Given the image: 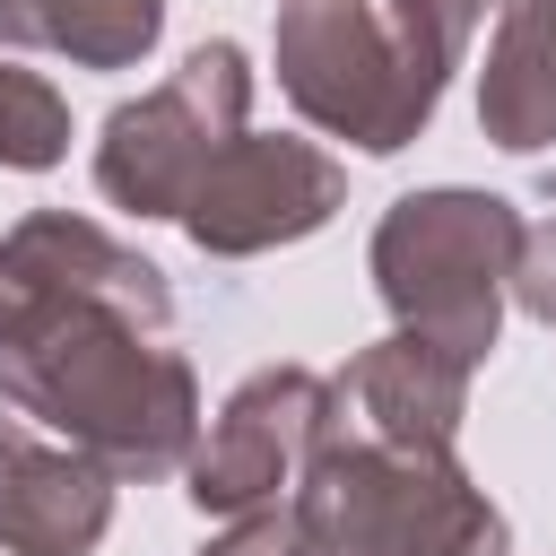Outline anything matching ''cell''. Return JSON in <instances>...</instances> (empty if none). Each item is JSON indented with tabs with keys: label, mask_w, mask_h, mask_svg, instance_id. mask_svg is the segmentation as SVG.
Returning a JSON list of instances; mask_svg holds the SVG:
<instances>
[{
	"label": "cell",
	"mask_w": 556,
	"mask_h": 556,
	"mask_svg": "<svg viewBox=\"0 0 556 556\" xmlns=\"http://www.w3.org/2000/svg\"><path fill=\"white\" fill-rule=\"evenodd\" d=\"M0 400L113 478H182L200 443V374L165 330L70 295H0Z\"/></svg>",
	"instance_id": "6da1fadb"
},
{
	"label": "cell",
	"mask_w": 556,
	"mask_h": 556,
	"mask_svg": "<svg viewBox=\"0 0 556 556\" xmlns=\"http://www.w3.org/2000/svg\"><path fill=\"white\" fill-rule=\"evenodd\" d=\"M521 208L469 182H434L382 208L374 226V295L391 304V330H417L469 365H486L495 330H504V287H513V252H521Z\"/></svg>",
	"instance_id": "7a4b0ae2"
},
{
	"label": "cell",
	"mask_w": 556,
	"mask_h": 556,
	"mask_svg": "<svg viewBox=\"0 0 556 556\" xmlns=\"http://www.w3.org/2000/svg\"><path fill=\"white\" fill-rule=\"evenodd\" d=\"M269 61H278L287 104L365 156H400L434 122V96L408 78L382 26V0H278Z\"/></svg>",
	"instance_id": "3957f363"
},
{
	"label": "cell",
	"mask_w": 556,
	"mask_h": 556,
	"mask_svg": "<svg viewBox=\"0 0 556 556\" xmlns=\"http://www.w3.org/2000/svg\"><path fill=\"white\" fill-rule=\"evenodd\" d=\"M252 113V61L243 43L208 35L182 52V70L130 104L104 113V139H96V191L130 217H182L191 182L208 174V156L243 130Z\"/></svg>",
	"instance_id": "277c9868"
},
{
	"label": "cell",
	"mask_w": 556,
	"mask_h": 556,
	"mask_svg": "<svg viewBox=\"0 0 556 556\" xmlns=\"http://www.w3.org/2000/svg\"><path fill=\"white\" fill-rule=\"evenodd\" d=\"M348 200V174L330 148L313 139H287V130H235L208 174L191 182L182 200V235L208 252V261H252V252H278V243H304L339 217Z\"/></svg>",
	"instance_id": "5b68a950"
},
{
	"label": "cell",
	"mask_w": 556,
	"mask_h": 556,
	"mask_svg": "<svg viewBox=\"0 0 556 556\" xmlns=\"http://www.w3.org/2000/svg\"><path fill=\"white\" fill-rule=\"evenodd\" d=\"M339 426V408H330V374H313V365H261V374H243L235 391H226V408L208 417V434L191 443V460H182V495L200 504V513H252V504H278L295 478H304V460L321 452V434Z\"/></svg>",
	"instance_id": "8992f818"
},
{
	"label": "cell",
	"mask_w": 556,
	"mask_h": 556,
	"mask_svg": "<svg viewBox=\"0 0 556 556\" xmlns=\"http://www.w3.org/2000/svg\"><path fill=\"white\" fill-rule=\"evenodd\" d=\"M469 356L417 339V330H391L374 348L348 356V374H330V408L348 434L365 443H391V452H452L460 443V417H469Z\"/></svg>",
	"instance_id": "52a82bcc"
},
{
	"label": "cell",
	"mask_w": 556,
	"mask_h": 556,
	"mask_svg": "<svg viewBox=\"0 0 556 556\" xmlns=\"http://www.w3.org/2000/svg\"><path fill=\"white\" fill-rule=\"evenodd\" d=\"M0 295H70V304H104L139 330L174 321L165 269L148 252L113 243L96 217H70V208H35L0 235Z\"/></svg>",
	"instance_id": "ba28073f"
},
{
	"label": "cell",
	"mask_w": 556,
	"mask_h": 556,
	"mask_svg": "<svg viewBox=\"0 0 556 556\" xmlns=\"http://www.w3.org/2000/svg\"><path fill=\"white\" fill-rule=\"evenodd\" d=\"M113 469L78 443H17L0 469V547L9 556H96L113 530Z\"/></svg>",
	"instance_id": "9c48e42d"
},
{
	"label": "cell",
	"mask_w": 556,
	"mask_h": 556,
	"mask_svg": "<svg viewBox=\"0 0 556 556\" xmlns=\"http://www.w3.org/2000/svg\"><path fill=\"white\" fill-rule=\"evenodd\" d=\"M478 130L504 156L556 148V0H504L478 70Z\"/></svg>",
	"instance_id": "30bf717a"
},
{
	"label": "cell",
	"mask_w": 556,
	"mask_h": 556,
	"mask_svg": "<svg viewBox=\"0 0 556 556\" xmlns=\"http://www.w3.org/2000/svg\"><path fill=\"white\" fill-rule=\"evenodd\" d=\"M513 530L460 452H391V556H504Z\"/></svg>",
	"instance_id": "8fae6325"
},
{
	"label": "cell",
	"mask_w": 556,
	"mask_h": 556,
	"mask_svg": "<svg viewBox=\"0 0 556 556\" xmlns=\"http://www.w3.org/2000/svg\"><path fill=\"white\" fill-rule=\"evenodd\" d=\"M165 35V0H0L9 52H61L70 70H139Z\"/></svg>",
	"instance_id": "7c38bea8"
},
{
	"label": "cell",
	"mask_w": 556,
	"mask_h": 556,
	"mask_svg": "<svg viewBox=\"0 0 556 556\" xmlns=\"http://www.w3.org/2000/svg\"><path fill=\"white\" fill-rule=\"evenodd\" d=\"M70 156V96L43 70L0 61V174H52Z\"/></svg>",
	"instance_id": "4fadbf2b"
},
{
	"label": "cell",
	"mask_w": 556,
	"mask_h": 556,
	"mask_svg": "<svg viewBox=\"0 0 556 556\" xmlns=\"http://www.w3.org/2000/svg\"><path fill=\"white\" fill-rule=\"evenodd\" d=\"M478 17H486V0H382V26H391V43H400L408 78H417L434 104H443V87H452Z\"/></svg>",
	"instance_id": "5bb4252c"
},
{
	"label": "cell",
	"mask_w": 556,
	"mask_h": 556,
	"mask_svg": "<svg viewBox=\"0 0 556 556\" xmlns=\"http://www.w3.org/2000/svg\"><path fill=\"white\" fill-rule=\"evenodd\" d=\"M200 556H304V530H295V513H287V495H278V504L226 513V530H217Z\"/></svg>",
	"instance_id": "9a60e30c"
},
{
	"label": "cell",
	"mask_w": 556,
	"mask_h": 556,
	"mask_svg": "<svg viewBox=\"0 0 556 556\" xmlns=\"http://www.w3.org/2000/svg\"><path fill=\"white\" fill-rule=\"evenodd\" d=\"M530 321L556 330V217L547 226H521V252H513V287H504Z\"/></svg>",
	"instance_id": "2e32d148"
},
{
	"label": "cell",
	"mask_w": 556,
	"mask_h": 556,
	"mask_svg": "<svg viewBox=\"0 0 556 556\" xmlns=\"http://www.w3.org/2000/svg\"><path fill=\"white\" fill-rule=\"evenodd\" d=\"M17 443H26V417L9 408V417H0V469H9V452H17Z\"/></svg>",
	"instance_id": "e0dca14e"
}]
</instances>
